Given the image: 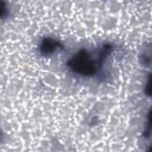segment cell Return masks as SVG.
I'll return each instance as SVG.
<instances>
[{
	"label": "cell",
	"instance_id": "obj_4",
	"mask_svg": "<svg viewBox=\"0 0 152 152\" xmlns=\"http://www.w3.org/2000/svg\"><path fill=\"white\" fill-rule=\"evenodd\" d=\"M145 91L147 95L150 96L151 93H150V75L149 77V79L147 81V84L145 86Z\"/></svg>",
	"mask_w": 152,
	"mask_h": 152
},
{
	"label": "cell",
	"instance_id": "obj_1",
	"mask_svg": "<svg viewBox=\"0 0 152 152\" xmlns=\"http://www.w3.org/2000/svg\"><path fill=\"white\" fill-rule=\"evenodd\" d=\"M112 49L110 44H104L94 50L81 49L68 60L66 66L77 74L86 77L93 76L102 69Z\"/></svg>",
	"mask_w": 152,
	"mask_h": 152
},
{
	"label": "cell",
	"instance_id": "obj_2",
	"mask_svg": "<svg viewBox=\"0 0 152 152\" xmlns=\"http://www.w3.org/2000/svg\"><path fill=\"white\" fill-rule=\"evenodd\" d=\"M62 44L56 39L52 37H44L40 43L39 49L42 55L45 56L53 54L58 48H62Z\"/></svg>",
	"mask_w": 152,
	"mask_h": 152
},
{
	"label": "cell",
	"instance_id": "obj_3",
	"mask_svg": "<svg viewBox=\"0 0 152 152\" xmlns=\"http://www.w3.org/2000/svg\"><path fill=\"white\" fill-rule=\"evenodd\" d=\"M150 134H151V121H150V112L148 113L147 126L145 128V131L144 132V137L147 138L150 137Z\"/></svg>",
	"mask_w": 152,
	"mask_h": 152
}]
</instances>
